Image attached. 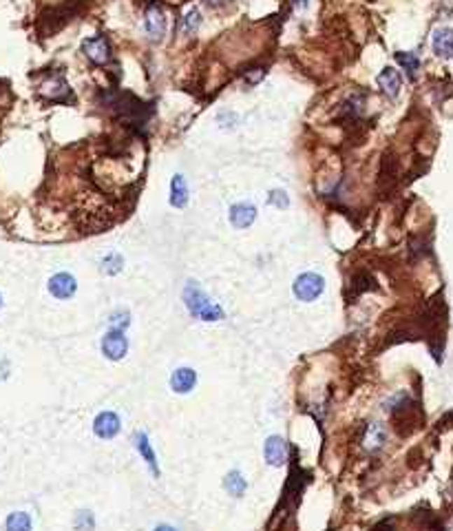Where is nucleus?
<instances>
[{
    "mask_svg": "<svg viewBox=\"0 0 453 531\" xmlns=\"http://www.w3.org/2000/svg\"><path fill=\"white\" fill-rule=\"evenodd\" d=\"M431 49L438 58H442V60L453 58V29L451 27H438L431 36Z\"/></svg>",
    "mask_w": 453,
    "mask_h": 531,
    "instance_id": "0eeeda50",
    "label": "nucleus"
},
{
    "mask_svg": "<svg viewBox=\"0 0 453 531\" xmlns=\"http://www.w3.org/2000/svg\"><path fill=\"white\" fill-rule=\"evenodd\" d=\"M183 301H186L188 312L197 319H202V321H219V319H223V310L215 301H210L206 297V292L195 282H188V286L183 288Z\"/></svg>",
    "mask_w": 453,
    "mask_h": 531,
    "instance_id": "f257e3e1",
    "label": "nucleus"
},
{
    "mask_svg": "<svg viewBox=\"0 0 453 531\" xmlns=\"http://www.w3.org/2000/svg\"><path fill=\"white\" fill-rule=\"evenodd\" d=\"M188 204V186L183 175H175L171 179V206L175 208H183Z\"/></svg>",
    "mask_w": 453,
    "mask_h": 531,
    "instance_id": "2eb2a0df",
    "label": "nucleus"
},
{
    "mask_svg": "<svg viewBox=\"0 0 453 531\" xmlns=\"http://www.w3.org/2000/svg\"><path fill=\"white\" fill-rule=\"evenodd\" d=\"M76 288H78L76 277H74V275H69V273H58V275H53V277H51V282H49V290H51V295H53V297H58V299H69V297H74V295H76Z\"/></svg>",
    "mask_w": 453,
    "mask_h": 531,
    "instance_id": "9b49d317",
    "label": "nucleus"
},
{
    "mask_svg": "<svg viewBox=\"0 0 453 531\" xmlns=\"http://www.w3.org/2000/svg\"><path fill=\"white\" fill-rule=\"evenodd\" d=\"M267 202H270L272 206H277V208H288L290 206V200H288V193L286 191H272L270 198H267Z\"/></svg>",
    "mask_w": 453,
    "mask_h": 531,
    "instance_id": "5701e85b",
    "label": "nucleus"
},
{
    "mask_svg": "<svg viewBox=\"0 0 453 531\" xmlns=\"http://www.w3.org/2000/svg\"><path fill=\"white\" fill-rule=\"evenodd\" d=\"M95 520H93V513L91 511H80L78 518H76V529L78 531H93Z\"/></svg>",
    "mask_w": 453,
    "mask_h": 531,
    "instance_id": "4be33fe9",
    "label": "nucleus"
},
{
    "mask_svg": "<svg viewBox=\"0 0 453 531\" xmlns=\"http://www.w3.org/2000/svg\"><path fill=\"white\" fill-rule=\"evenodd\" d=\"M120 427H122V425H120L118 414H113V412H100V414L95 416L93 432H95L97 439L109 441V439H113V436H118Z\"/></svg>",
    "mask_w": 453,
    "mask_h": 531,
    "instance_id": "6e6552de",
    "label": "nucleus"
},
{
    "mask_svg": "<svg viewBox=\"0 0 453 531\" xmlns=\"http://www.w3.org/2000/svg\"><path fill=\"white\" fill-rule=\"evenodd\" d=\"M396 60H398V64L405 69V74L409 76V78H416V74H418V69H420V60H418V55L416 53H409V51H398L396 53Z\"/></svg>",
    "mask_w": 453,
    "mask_h": 531,
    "instance_id": "f3484780",
    "label": "nucleus"
},
{
    "mask_svg": "<svg viewBox=\"0 0 453 531\" xmlns=\"http://www.w3.org/2000/svg\"><path fill=\"white\" fill-rule=\"evenodd\" d=\"M155 531H177V529L168 527V525H160V527H155Z\"/></svg>",
    "mask_w": 453,
    "mask_h": 531,
    "instance_id": "393cba45",
    "label": "nucleus"
},
{
    "mask_svg": "<svg viewBox=\"0 0 453 531\" xmlns=\"http://www.w3.org/2000/svg\"><path fill=\"white\" fill-rule=\"evenodd\" d=\"M0 305H3V297H0Z\"/></svg>",
    "mask_w": 453,
    "mask_h": 531,
    "instance_id": "a878e982",
    "label": "nucleus"
},
{
    "mask_svg": "<svg viewBox=\"0 0 453 531\" xmlns=\"http://www.w3.org/2000/svg\"><path fill=\"white\" fill-rule=\"evenodd\" d=\"M223 487L228 489V494H230V496L239 498V496H244L248 483H246V478L242 476V471H239V469H232V471L228 474V476H225Z\"/></svg>",
    "mask_w": 453,
    "mask_h": 531,
    "instance_id": "dca6fc26",
    "label": "nucleus"
},
{
    "mask_svg": "<svg viewBox=\"0 0 453 531\" xmlns=\"http://www.w3.org/2000/svg\"><path fill=\"white\" fill-rule=\"evenodd\" d=\"M38 93L45 97L49 102H60V104H69V102H76L74 91L67 85V80L62 74H51L38 85Z\"/></svg>",
    "mask_w": 453,
    "mask_h": 531,
    "instance_id": "f03ea898",
    "label": "nucleus"
},
{
    "mask_svg": "<svg viewBox=\"0 0 453 531\" xmlns=\"http://www.w3.org/2000/svg\"><path fill=\"white\" fill-rule=\"evenodd\" d=\"M144 22H146V34L151 36V40L155 43H162L164 36H166V13L160 5H148L146 13H144Z\"/></svg>",
    "mask_w": 453,
    "mask_h": 531,
    "instance_id": "423d86ee",
    "label": "nucleus"
},
{
    "mask_svg": "<svg viewBox=\"0 0 453 531\" xmlns=\"http://www.w3.org/2000/svg\"><path fill=\"white\" fill-rule=\"evenodd\" d=\"M5 527H7V531H32V518H29V513L16 511L7 518Z\"/></svg>",
    "mask_w": 453,
    "mask_h": 531,
    "instance_id": "a211bd4d",
    "label": "nucleus"
},
{
    "mask_svg": "<svg viewBox=\"0 0 453 531\" xmlns=\"http://www.w3.org/2000/svg\"><path fill=\"white\" fill-rule=\"evenodd\" d=\"M325 288V279L316 273H303L294 282V297L299 301H314Z\"/></svg>",
    "mask_w": 453,
    "mask_h": 531,
    "instance_id": "20e7f679",
    "label": "nucleus"
},
{
    "mask_svg": "<svg viewBox=\"0 0 453 531\" xmlns=\"http://www.w3.org/2000/svg\"><path fill=\"white\" fill-rule=\"evenodd\" d=\"M257 219V206L250 202H239L230 208V221L235 228H248Z\"/></svg>",
    "mask_w": 453,
    "mask_h": 531,
    "instance_id": "f8f14e48",
    "label": "nucleus"
},
{
    "mask_svg": "<svg viewBox=\"0 0 453 531\" xmlns=\"http://www.w3.org/2000/svg\"><path fill=\"white\" fill-rule=\"evenodd\" d=\"M200 25H202V11L197 7L188 9L186 16H183V36H195Z\"/></svg>",
    "mask_w": 453,
    "mask_h": 531,
    "instance_id": "6ab92c4d",
    "label": "nucleus"
},
{
    "mask_svg": "<svg viewBox=\"0 0 453 531\" xmlns=\"http://www.w3.org/2000/svg\"><path fill=\"white\" fill-rule=\"evenodd\" d=\"M135 447H137L139 456L144 458V460H146V465L151 467L153 476H160L158 458H155V452H153V447H151V443H148V436L144 434V432H139V434H135Z\"/></svg>",
    "mask_w": 453,
    "mask_h": 531,
    "instance_id": "4468645a",
    "label": "nucleus"
},
{
    "mask_svg": "<svg viewBox=\"0 0 453 531\" xmlns=\"http://www.w3.org/2000/svg\"><path fill=\"white\" fill-rule=\"evenodd\" d=\"M376 82H378L380 91H383L387 97H391V100H393V97H398V93H400L403 76H400L398 69H393V67H385L383 71L378 74Z\"/></svg>",
    "mask_w": 453,
    "mask_h": 531,
    "instance_id": "9d476101",
    "label": "nucleus"
},
{
    "mask_svg": "<svg viewBox=\"0 0 453 531\" xmlns=\"http://www.w3.org/2000/svg\"><path fill=\"white\" fill-rule=\"evenodd\" d=\"M195 383H197V372L190 370V368H179L171 376V387L175 389L177 394L190 392V389L195 387Z\"/></svg>",
    "mask_w": 453,
    "mask_h": 531,
    "instance_id": "ddd939ff",
    "label": "nucleus"
},
{
    "mask_svg": "<svg viewBox=\"0 0 453 531\" xmlns=\"http://www.w3.org/2000/svg\"><path fill=\"white\" fill-rule=\"evenodd\" d=\"M122 268H124V259L118 253H111L102 259V273L106 275H118L122 273Z\"/></svg>",
    "mask_w": 453,
    "mask_h": 531,
    "instance_id": "412c9836",
    "label": "nucleus"
},
{
    "mask_svg": "<svg viewBox=\"0 0 453 531\" xmlns=\"http://www.w3.org/2000/svg\"><path fill=\"white\" fill-rule=\"evenodd\" d=\"M263 454H265L267 465H272V467H281V465L288 460V443H286V439H281V436H270V439L265 441Z\"/></svg>",
    "mask_w": 453,
    "mask_h": 531,
    "instance_id": "1a4fd4ad",
    "label": "nucleus"
},
{
    "mask_svg": "<svg viewBox=\"0 0 453 531\" xmlns=\"http://www.w3.org/2000/svg\"><path fill=\"white\" fill-rule=\"evenodd\" d=\"M82 53L91 64L95 67H106L113 60V47H111V40L102 34H97L93 38H87L82 43Z\"/></svg>",
    "mask_w": 453,
    "mask_h": 531,
    "instance_id": "7ed1b4c3",
    "label": "nucleus"
},
{
    "mask_svg": "<svg viewBox=\"0 0 453 531\" xmlns=\"http://www.w3.org/2000/svg\"><path fill=\"white\" fill-rule=\"evenodd\" d=\"M206 5H210V7H221V5H225L228 0H204Z\"/></svg>",
    "mask_w": 453,
    "mask_h": 531,
    "instance_id": "b1692460",
    "label": "nucleus"
},
{
    "mask_svg": "<svg viewBox=\"0 0 453 531\" xmlns=\"http://www.w3.org/2000/svg\"><path fill=\"white\" fill-rule=\"evenodd\" d=\"M129 352V339H126L124 330L111 328L102 337V354L111 361H120Z\"/></svg>",
    "mask_w": 453,
    "mask_h": 531,
    "instance_id": "39448f33",
    "label": "nucleus"
},
{
    "mask_svg": "<svg viewBox=\"0 0 453 531\" xmlns=\"http://www.w3.org/2000/svg\"><path fill=\"white\" fill-rule=\"evenodd\" d=\"M385 443V429L383 425L378 423H372L370 427H367V436H365V445L370 447V450H376V447H380Z\"/></svg>",
    "mask_w": 453,
    "mask_h": 531,
    "instance_id": "aec40b11",
    "label": "nucleus"
}]
</instances>
